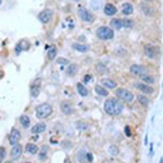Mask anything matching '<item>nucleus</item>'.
<instances>
[{"mask_svg": "<svg viewBox=\"0 0 163 163\" xmlns=\"http://www.w3.org/2000/svg\"><path fill=\"white\" fill-rule=\"evenodd\" d=\"M131 73L140 77V76H142V74H146L147 69L145 67H142V65H138V64H133V65L131 67Z\"/></svg>", "mask_w": 163, "mask_h": 163, "instance_id": "obj_9", "label": "nucleus"}, {"mask_svg": "<svg viewBox=\"0 0 163 163\" xmlns=\"http://www.w3.org/2000/svg\"><path fill=\"white\" fill-rule=\"evenodd\" d=\"M68 62H69V60L64 59V58H60V59L56 60V63H59V64H68Z\"/></svg>", "mask_w": 163, "mask_h": 163, "instance_id": "obj_36", "label": "nucleus"}, {"mask_svg": "<svg viewBox=\"0 0 163 163\" xmlns=\"http://www.w3.org/2000/svg\"><path fill=\"white\" fill-rule=\"evenodd\" d=\"M41 92V80H35L32 85H30V95L33 98L38 97V94Z\"/></svg>", "mask_w": 163, "mask_h": 163, "instance_id": "obj_10", "label": "nucleus"}, {"mask_svg": "<svg viewBox=\"0 0 163 163\" xmlns=\"http://www.w3.org/2000/svg\"><path fill=\"white\" fill-rule=\"evenodd\" d=\"M22 163H32V162H22Z\"/></svg>", "mask_w": 163, "mask_h": 163, "instance_id": "obj_41", "label": "nucleus"}, {"mask_svg": "<svg viewBox=\"0 0 163 163\" xmlns=\"http://www.w3.org/2000/svg\"><path fill=\"white\" fill-rule=\"evenodd\" d=\"M56 47H51L50 50H48V52H47V58H48V60H54L55 59V56H56Z\"/></svg>", "mask_w": 163, "mask_h": 163, "instance_id": "obj_26", "label": "nucleus"}, {"mask_svg": "<svg viewBox=\"0 0 163 163\" xmlns=\"http://www.w3.org/2000/svg\"><path fill=\"white\" fill-rule=\"evenodd\" d=\"M78 14H80V17H81V20L84 21V22H88V24H92V22L94 21V14L90 12V11L88 9H85V8H80L78 9Z\"/></svg>", "mask_w": 163, "mask_h": 163, "instance_id": "obj_5", "label": "nucleus"}, {"mask_svg": "<svg viewBox=\"0 0 163 163\" xmlns=\"http://www.w3.org/2000/svg\"><path fill=\"white\" fill-rule=\"evenodd\" d=\"M137 99H138V103H141L142 106L149 104V99H147V97H145V95H138Z\"/></svg>", "mask_w": 163, "mask_h": 163, "instance_id": "obj_28", "label": "nucleus"}, {"mask_svg": "<svg viewBox=\"0 0 163 163\" xmlns=\"http://www.w3.org/2000/svg\"><path fill=\"white\" fill-rule=\"evenodd\" d=\"M20 140H21V133H20V131L17 129V128H13L12 131H11V134L8 136V141L11 145H16V143L20 142Z\"/></svg>", "mask_w": 163, "mask_h": 163, "instance_id": "obj_6", "label": "nucleus"}, {"mask_svg": "<svg viewBox=\"0 0 163 163\" xmlns=\"http://www.w3.org/2000/svg\"><path fill=\"white\" fill-rule=\"evenodd\" d=\"M7 151H5V147H0V163H2L3 161H4V157H5Z\"/></svg>", "mask_w": 163, "mask_h": 163, "instance_id": "obj_31", "label": "nucleus"}, {"mask_svg": "<svg viewBox=\"0 0 163 163\" xmlns=\"http://www.w3.org/2000/svg\"><path fill=\"white\" fill-rule=\"evenodd\" d=\"M46 128H47V125L44 123H38L32 128V133L33 134H39V133H42V132L46 131Z\"/></svg>", "mask_w": 163, "mask_h": 163, "instance_id": "obj_14", "label": "nucleus"}, {"mask_svg": "<svg viewBox=\"0 0 163 163\" xmlns=\"http://www.w3.org/2000/svg\"><path fill=\"white\" fill-rule=\"evenodd\" d=\"M140 78H141V81L143 82V84H146V85H151V84H154V82H155V78L153 77V76H150L149 73L140 76Z\"/></svg>", "mask_w": 163, "mask_h": 163, "instance_id": "obj_16", "label": "nucleus"}, {"mask_svg": "<svg viewBox=\"0 0 163 163\" xmlns=\"http://www.w3.org/2000/svg\"><path fill=\"white\" fill-rule=\"evenodd\" d=\"M124 132H125V136H127V137H131V136H132V131H131V128L128 127V125L124 128Z\"/></svg>", "mask_w": 163, "mask_h": 163, "instance_id": "obj_35", "label": "nucleus"}, {"mask_svg": "<svg viewBox=\"0 0 163 163\" xmlns=\"http://www.w3.org/2000/svg\"><path fill=\"white\" fill-rule=\"evenodd\" d=\"M133 86L136 89H138L141 93H145V94H153L154 93V89L151 88L150 85L143 84V82H134Z\"/></svg>", "mask_w": 163, "mask_h": 163, "instance_id": "obj_8", "label": "nucleus"}, {"mask_svg": "<svg viewBox=\"0 0 163 163\" xmlns=\"http://www.w3.org/2000/svg\"><path fill=\"white\" fill-rule=\"evenodd\" d=\"M102 84H103V88H108V89H116V86H117V84L113 80H108V78L102 80Z\"/></svg>", "mask_w": 163, "mask_h": 163, "instance_id": "obj_17", "label": "nucleus"}, {"mask_svg": "<svg viewBox=\"0 0 163 163\" xmlns=\"http://www.w3.org/2000/svg\"><path fill=\"white\" fill-rule=\"evenodd\" d=\"M97 37L99 39H103V41H108V39H112L113 38V30L108 26H101V28L97 29Z\"/></svg>", "mask_w": 163, "mask_h": 163, "instance_id": "obj_3", "label": "nucleus"}, {"mask_svg": "<svg viewBox=\"0 0 163 163\" xmlns=\"http://www.w3.org/2000/svg\"><path fill=\"white\" fill-rule=\"evenodd\" d=\"M52 16H54V12H52L51 9H44V11H42V12L38 14V18H39L41 22L47 24V22H50L52 20Z\"/></svg>", "mask_w": 163, "mask_h": 163, "instance_id": "obj_7", "label": "nucleus"}, {"mask_svg": "<svg viewBox=\"0 0 163 163\" xmlns=\"http://www.w3.org/2000/svg\"><path fill=\"white\" fill-rule=\"evenodd\" d=\"M88 162H89V163L93 162V154L86 151V153H85V163H88Z\"/></svg>", "mask_w": 163, "mask_h": 163, "instance_id": "obj_32", "label": "nucleus"}, {"mask_svg": "<svg viewBox=\"0 0 163 163\" xmlns=\"http://www.w3.org/2000/svg\"><path fill=\"white\" fill-rule=\"evenodd\" d=\"M145 2H151V0H145Z\"/></svg>", "mask_w": 163, "mask_h": 163, "instance_id": "obj_43", "label": "nucleus"}, {"mask_svg": "<svg viewBox=\"0 0 163 163\" xmlns=\"http://www.w3.org/2000/svg\"><path fill=\"white\" fill-rule=\"evenodd\" d=\"M5 163H12V162H11V161H8V162H5Z\"/></svg>", "mask_w": 163, "mask_h": 163, "instance_id": "obj_42", "label": "nucleus"}, {"mask_svg": "<svg viewBox=\"0 0 163 163\" xmlns=\"http://www.w3.org/2000/svg\"><path fill=\"white\" fill-rule=\"evenodd\" d=\"M121 25H123V28H131L132 21L131 20H121Z\"/></svg>", "mask_w": 163, "mask_h": 163, "instance_id": "obj_33", "label": "nucleus"}, {"mask_svg": "<svg viewBox=\"0 0 163 163\" xmlns=\"http://www.w3.org/2000/svg\"><path fill=\"white\" fill-rule=\"evenodd\" d=\"M104 14H107V16H115V14L117 13V9H116V7L111 4V3H108V4H106L104 5Z\"/></svg>", "mask_w": 163, "mask_h": 163, "instance_id": "obj_13", "label": "nucleus"}, {"mask_svg": "<svg viewBox=\"0 0 163 163\" xmlns=\"http://www.w3.org/2000/svg\"><path fill=\"white\" fill-rule=\"evenodd\" d=\"M60 110H62V112L65 113V115H71V113H73V107H72L71 103H68V102H62V104H60Z\"/></svg>", "mask_w": 163, "mask_h": 163, "instance_id": "obj_15", "label": "nucleus"}, {"mask_svg": "<svg viewBox=\"0 0 163 163\" xmlns=\"http://www.w3.org/2000/svg\"><path fill=\"white\" fill-rule=\"evenodd\" d=\"M3 76H4V73H3V72H2V71H0V78H2V77H3Z\"/></svg>", "mask_w": 163, "mask_h": 163, "instance_id": "obj_39", "label": "nucleus"}, {"mask_svg": "<svg viewBox=\"0 0 163 163\" xmlns=\"http://www.w3.org/2000/svg\"><path fill=\"white\" fill-rule=\"evenodd\" d=\"M77 92L80 93V95L81 97H88V94H89V90L85 88L84 84H81V82H78L77 84Z\"/></svg>", "mask_w": 163, "mask_h": 163, "instance_id": "obj_20", "label": "nucleus"}, {"mask_svg": "<svg viewBox=\"0 0 163 163\" xmlns=\"http://www.w3.org/2000/svg\"><path fill=\"white\" fill-rule=\"evenodd\" d=\"M51 113H52V107L50 103H42V104L37 106V108H35V115L41 120L47 119L48 116H51Z\"/></svg>", "mask_w": 163, "mask_h": 163, "instance_id": "obj_2", "label": "nucleus"}, {"mask_svg": "<svg viewBox=\"0 0 163 163\" xmlns=\"http://www.w3.org/2000/svg\"><path fill=\"white\" fill-rule=\"evenodd\" d=\"M72 48L76 51H78V52H86L89 50V47L86 46V44H80V43H73L72 44Z\"/></svg>", "mask_w": 163, "mask_h": 163, "instance_id": "obj_21", "label": "nucleus"}, {"mask_svg": "<svg viewBox=\"0 0 163 163\" xmlns=\"http://www.w3.org/2000/svg\"><path fill=\"white\" fill-rule=\"evenodd\" d=\"M76 72H77V65H76V64H69L67 68V74L69 76V77H73L76 74Z\"/></svg>", "mask_w": 163, "mask_h": 163, "instance_id": "obj_24", "label": "nucleus"}, {"mask_svg": "<svg viewBox=\"0 0 163 163\" xmlns=\"http://www.w3.org/2000/svg\"><path fill=\"white\" fill-rule=\"evenodd\" d=\"M25 150L28 151V153H30V154H37V153H38V146L35 145V143L29 142L28 145L25 146Z\"/></svg>", "mask_w": 163, "mask_h": 163, "instance_id": "obj_22", "label": "nucleus"}, {"mask_svg": "<svg viewBox=\"0 0 163 163\" xmlns=\"http://www.w3.org/2000/svg\"><path fill=\"white\" fill-rule=\"evenodd\" d=\"M159 54V48L154 46H145V55L147 58H155Z\"/></svg>", "mask_w": 163, "mask_h": 163, "instance_id": "obj_12", "label": "nucleus"}, {"mask_svg": "<svg viewBox=\"0 0 163 163\" xmlns=\"http://www.w3.org/2000/svg\"><path fill=\"white\" fill-rule=\"evenodd\" d=\"M22 146L20 145V143H16V145H13V147H12V150H11V158L12 159H18L21 157V154H22Z\"/></svg>", "mask_w": 163, "mask_h": 163, "instance_id": "obj_11", "label": "nucleus"}, {"mask_svg": "<svg viewBox=\"0 0 163 163\" xmlns=\"http://www.w3.org/2000/svg\"><path fill=\"white\" fill-rule=\"evenodd\" d=\"M110 25H111V28L119 30L123 28V25H121V20L120 18H113V20H111V22H110Z\"/></svg>", "mask_w": 163, "mask_h": 163, "instance_id": "obj_25", "label": "nucleus"}, {"mask_svg": "<svg viewBox=\"0 0 163 163\" xmlns=\"http://www.w3.org/2000/svg\"><path fill=\"white\" fill-rule=\"evenodd\" d=\"M74 2H80V0H74Z\"/></svg>", "mask_w": 163, "mask_h": 163, "instance_id": "obj_44", "label": "nucleus"}, {"mask_svg": "<svg viewBox=\"0 0 163 163\" xmlns=\"http://www.w3.org/2000/svg\"><path fill=\"white\" fill-rule=\"evenodd\" d=\"M97 71L99 72V73H106L107 72V67L104 65V64H102V63H99V64H97Z\"/></svg>", "mask_w": 163, "mask_h": 163, "instance_id": "obj_29", "label": "nucleus"}, {"mask_svg": "<svg viewBox=\"0 0 163 163\" xmlns=\"http://www.w3.org/2000/svg\"><path fill=\"white\" fill-rule=\"evenodd\" d=\"M159 163H163V159L161 158V161H159Z\"/></svg>", "mask_w": 163, "mask_h": 163, "instance_id": "obj_40", "label": "nucleus"}, {"mask_svg": "<svg viewBox=\"0 0 163 163\" xmlns=\"http://www.w3.org/2000/svg\"><path fill=\"white\" fill-rule=\"evenodd\" d=\"M92 5H93V8H99L101 0H92Z\"/></svg>", "mask_w": 163, "mask_h": 163, "instance_id": "obj_34", "label": "nucleus"}, {"mask_svg": "<svg viewBox=\"0 0 163 163\" xmlns=\"http://www.w3.org/2000/svg\"><path fill=\"white\" fill-rule=\"evenodd\" d=\"M116 98L117 99H121V101H124V102H132L133 101V93H131L129 90H127V89H124V88H119L116 90Z\"/></svg>", "mask_w": 163, "mask_h": 163, "instance_id": "obj_4", "label": "nucleus"}, {"mask_svg": "<svg viewBox=\"0 0 163 163\" xmlns=\"http://www.w3.org/2000/svg\"><path fill=\"white\" fill-rule=\"evenodd\" d=\"M20 124L25 128V129H28V128L30 127V117L28 115H21L20 116Z\"/></svg>", "mask_w": 163, "mask_h": 163, "instance_id": "obj_19", "label": "nucleus"}, {"mask_svg": "<svg viewBox=\"0 0 163 163\" xmlns=\"http://www.w3.org/2000/svg\"><path fill=\"white\" fill-rule=\"evenodd\" d=\"M0 3H2V0H0Z\"/></svg>", "mask_w": 163, "mask_h": 163, "instance_id": "obj_45", "label": "nucleus"}, {"mask_svg": "<svg viewBox=\"0 0 163 163\" xmlns=\"http://www.w3.org/2000/svg\"><path fill=\"white\" fill-rule=\"evenodd\" d=\"M47 151H48V147L44 145L42 147V150H41V153H39V159H41V161H44V159L47 158Z\"/></svg>", "mask_w": 163, "mask_h": 163, "instance_id": "obj_27", "label": "nucleus"}, {"mask_svg": "<svg viewBox=\"0 0 163 163\" xmlns=\"http://www.w3.org/2000/svg\"><path fill=\"white\" fill-rule=\"evenodd\" d=\"M121 12H123L125 16H128V14H132L133 13V5L131 4V3H124L123 7H121Z\"/></svg>", "mask_w": 163, "mask_h": 163, "instance_id": "obj_18", "label": "nucleus"}, {"mask_svg": "<svg viewBox=\"0 0 163 163\" xmlns=\"http://www.w3.org/2000/svg\"><path fill=\"white\" fill-rule=\"evenodd\" d=\"M103 107H104L106 113L110 116H116L123 112V104L120 103L117 98H108V99L104 102Z\"/></svg>", "mask_w": 163, "mask_h": 163, "instance_id": "obj_1", "label": "nucleus"}, {"mask_svg": "<svg viewBox=\"0 0 163 163\" xmlns=\"http://www.w3.org/2000/svg\"><path fill=\"white\" fill-rule=\"evenodd\" d=\"M95 93L99 94V95H102V97H107L108 95V90L106 88H103L102 85H97L95 86Z\"/></svg>", "mask_w": 163, "mask_h": 163, "instance_id": "obj_23", "label": "nucleus"}, {"mask_svg": "<svg viewBox=\"0 0 163 163\" xmlns=\"http://www.w3.org/2000/svg\"><path fill=\"white\" fill-rule=\"evenodd\" d=\"M21 48H29V43L26 42V41H21V43H20V44H18V46L16 47L17 52H20V51H21Z\"/></svg>", "mask_w": 163, "mask_h": 163, "instance_id": "obj_30", "label": "nucleus"}, {"mask_svg": "<svg viewBox=\"0 0 163 163\" xmlns=\"http://www.w3.org/2000/svg\"><path fill=\"white\" fill-rule=\"evenodd\" d=\"M90 80H92V76H90V74H86L85 77H84V82H88V81H90Z\"/></svg>", "mask_w": 163, "mask_h": 163, "instance_id": "obj_37", "label": "nucleus"}, {"mask_svg": "<svg viewBox=\"0 0 163 163\" xmlns=\"http://www.w3.org/2000/svg\"><path fill=\"white\" fill-rule=\"evenodd\" d=\"M64 163H71V161H69V158H67V159H65V162H64Z\"/></svg>", "mask_w": 163, "mask_h": 163, "instance_id": "obj_38", "label": "nucleus"}]
</instances>
